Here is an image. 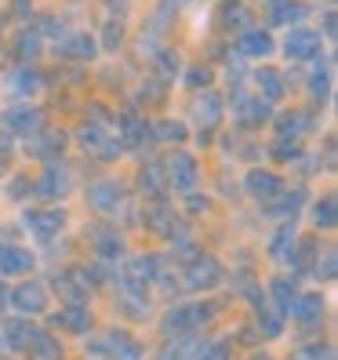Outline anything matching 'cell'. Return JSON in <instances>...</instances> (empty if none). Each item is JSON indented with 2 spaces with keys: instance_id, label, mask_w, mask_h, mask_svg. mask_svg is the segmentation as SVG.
<instances>
[{
  "instance_id": "6da1fadb",
  "label": "cell",
  "mask_w": 338,
  "mask_h": 360,
  "mask_svg": "<svg viewBox=\"0 0 338 360\" xmlns=\"http://www.w3.org/2000/svg\"><path fill=\"white\" fill-rule=\"evenodd\" d=\"M207 321H211V306H178L164 316V331L167 335H189Z\"/></svg>"
},
{
  "instance_id": "7a4b0ae2",
  "label": "cell",
  "mask_w": 338,
  "mask_h": 360,
  "mask_svg": "<svg viewBox=\"0 0 338 360\" xmlns=\"http://www.w3.org/2000/svg\"><path fill=\"white\" fill-rule=\"evenodd\" d=\"M37 193L44 197V200H55V197H66L70 193V172L62 167L58 160H51L44 167V179L37 182Z\"/></svg>"
},
{
  "instance_id": "3957f363",
  "label": "cell",
  "mask_w": 338,
  "mask_h": 360,
  "mask_svg": "<svg viewBox=\"0 0 338 360\" xmlns=\"http://www.w3.org/2000/svg\"><path fill=\"white\" fill-rule=\"evenodd\" d=\"M222 281V266L215 262V259H197L193 266L186 269V284L193 288V291H204V288H215Z\"/></svg>"
},
{
  "instance_id": "277c9868",
  "label": "cell",
  "mask_w": 338,
  "mask_h": 360,
  "mask_svg": "<svg viewBox=\"0 0 338 360\" xmlns=\"http://www.w3.org/2000/svg\"><path fill=\"white\" fill-rule=\"evenodd\" d=\"M11 302H15L18 313H40V309H48V291H44V284L26 281L22 288L11 295Z\"/></svg>"
},
{
  "instance_id": "5b68a950",
  "label": "cell",
  "mask_w": 338,
  "mask_h": 360,
  "mask_svg": "<svg viewBox=\"0 0 338 360\" xmlns=\"http://www.w3.org/2000/svg\"><path fill=\"white\" fill-rule=\"evenodd\" d=\"M4 124L15 135H33L40 124H44V117H40V110H33V105H18V110L4 113Z\"/></svg>"
},
{
  "instance_id": "8992f818",
  "label": "cell",
  "mask_w": 338,
  "mask_h": 360,
  "mask_svg": "<svg viewBox=\"0 0 338 360\" xmlns=\"http://www.w3.org/2000/svg\"><path fill=\"white\" fill-rule=\"evenodd\" d=\"M291 316L299 324H306V328H316L324 321V299H320V295H302V299H294Z\"/></svg>"
},
{
  "instance_id": "52a82bcc",
  "label": "cell",
  "mask_w": 338,
  "mask_h": 360,
  "mask_svg": "<svg viewBox=\"0 0 338 360\" xmlns=\"http://www.w3.org/2000/svg\"><path fill=\"white\" fill-rule=\"evenodd\" d=\"M247 193L259 197V200H273V197L284 193V182L273 175V172H251L247 175Z\"/></svg>"
},
{
  "instance_id": "ba28073f",
  "label": "cell",
  "mask_w": 338,
  "mask_h": 360,
  "mask_svg": "<svg viewBox=\"0 0 338 360\" xmlns=\"http://www.w3.org/2000/svg\"><path fill=\"white\" fill-rule=\"evenodd\" d=\"M167 179H171L182 193H189V189L197 186V164L189 157H171L167 160Z\"/></svg>"
},
{
  "instance_id": "9c48e42d",
  "label": "cell",
  "mask_w": 338,
  "mask_h": 360,
  "mask_svg": "<svg viewBox=\"0 0 338 360\" xmlns=\"http://www.w3.org/2000/svg\"><path fill=\"white\" fill-rule=\"evenodd\" d=\"M62 222H66V215H62V211H30L26 215V226L37 233V237H55V233L62 229Z\"/></svg>"
},
{
  "instance_id": "30bf717a",
  "label": "cell",
  "mask_w": 338,
  "mask_h": 360,
  "mask_svg": "<svg viewBox=\"0 0 338 360\" xmlns=\"http://www.w3.org/2000/svg\"><path fill=\"white\" fill-rule=\"evenodd\" d=\"M287 58H313L316 51H320V37L316 33H309V30H294L291 37H287Z\"/></svg>"
},
{
  "instance_id": "8fae6325",
  "label": "cell",
  "mask_w": 338,
  "mask_h": 360,
  "mask_svg": "<svg viewBox=\"0 0 338 360\" xmlns=\"http://www.w3.org/2000/svg\"><path fill=\"white\" fill-rule=\"evenodd\" d=\"M30 266H33V255L30 251H22V248H0V273H30Z\"/></svg>"
},
{
  "instance_id": "7c38bea8",
  "label": "cell",
  "mask_w": 338,
  "mask_h": 360,
  "mask_svg": "<svg viewBox=\"0 0 338 360\" xmlns=\"http://www.w3.org/2000/svg\"><path fill=\"white\" fill-rule=\"evenodd\" d=\"M88 204L98 207V211H113L120 204V186L117 182H98L91 193H88Z\"/></svg>"
},
{
  "instance_id": "4fadbf2b",
  "label": "cell",
  "mask_w": 338,
  "mask_h": 360,
  "mask_svg": "<svg viewBox=\"0 0 338 360\" xmlns=\"http://www.w3.org/2000/svg\"><path fill=\"white\" fill-rule=\"evenodd\" d=\"M200 349L204 346H193V338H189V335H178L175 342L160 353V360H200Z\"/></svg>"
},
{
  "instance_id": "5bb4252c",
  "label": "cell",
  "mask_w": 338,
  "mask_h": 360,
  "mask_svg": "<svg viewBox=\"0 0 338 360\" xmlns=\"http://www.w3.org/2000/svg\"><path fill=\"white\" fill-rule=\"evenodd\" d=\"M0 335H4V349H26L33 342V331L26 324H18V321L4 324V328H0Z\"/></svg>"
},
{
  "instance_id": "9a60e30c",
  "label": "cell",
  "mask_w": 338,
  "mask_h": 360,
  "mask_svg": "<svg viewBox=\"0 0 338 360\" xmlns=\"http://www.w3.org/2000/svg\"><path fill=\"white\" fill-rule=\"evenodd\" d=\"M91 240H95V248H98V255H105V259H113V255H120V237H117V229H105V226H98L95 233H91Z\"/></svg>"
},
{
  "instance_id": "2e32d148",
  "label": "cell",
  "mask_w": 338,
  "mask_h": 360,
  "mask_svg": "<svg viewBox=\"0 0 338 360\" xmlns=\"http://www.w3.org/2000/svg\"><path fill=\"white\" fill-rule=\"evenodd\" d=\"M240 51L244 55H269L273 51V37L262 33V30H247L244 40H240Z\"/></svg>"
},
{
  "instance_id": "e0dca14e",
  "label": "cell",
  "mask_w": 338,
  "mask_h": 360,
  "mask_svg": "<svg viewBox=\"0 0 338 360\" xmlns=\"http://www.w3.org/2000/svg\"><path fill=\"white\" fill-rule=\"evenodd\" d=\"M58 324H66L70 331L84 335V331H88V324H91V316H88V309H84V306H66V309L58 313Z\"/></svg>"
},
{
  "instance_id": "ac0fdd59",
  "label": "cell",
  "mask_w": 338,
  "mask_h": 360,
  "mask_svg": "<svg viewBox=\"0 0 338 360\" xmlns=\"http://www.w3.org/2000/svg\"><path fill=\"white\" fill-rule=\"evenodd\" d=\"M291 15H306V8L302 4H291V0H273L269 4V22L273 26H280V22H291Z\"/></svg>"
},
{
  "instance_id": "d6986e66",
  "label": "cell",
  "mask_w": 338,
  "mask_h": 360,
  "mask_svg": "<svg viewBox=\"0 0 338 360\" xmlns=\"http://www.w3.org/2000/svg\"><path fill=\"white\" fill-rule=\"evenodd\" d=\"M273 299H277V313H291V306H294V281H273Z\"/></svg>"
},
{
  "instance_id": "ffe728a7",
  "label": "cell",
  "mask_w": 338,
  "mask_h": 360,
  "mask_svg": "<svg viewBox=\"0 0 338 360\" xmlns=\"http://www.w3.org/2000/svg\"><path fill=\"white\" fill-rule=\"evenodd\" d=\"M219 117H222V110H219V98H215V95H207V98L197 105V120L204 124V128H215Z\"/></svg>"
},
{
  "instance_id": "44dd1931",
  "label": "cell",
  "mask_w": 338,
  "mask_h": 360,
  "mask_svg": "<svg viewBox=\"0 0 338 360\" xmlns=\"http://www.w3.org/2000/svg\"><path fill=\"white\" fill-rule=\"evenodd\" d=\"M313 219H316V226L320 229H334V197H324L320 204H316V211H313Z\"/></svg>"
},
{
  "instance_id": "7402d4cb",
  "label": "cell",
  "mask_w": 338,
  "mask_h": 360,
  "mask_svg": "<svg viewBox=\"0 0 338 360\" xmlns=\"http://www.w3.org/2000/svg\"><path fill=\"white\" fill-rule=\"evenodd\" d=\"M294 244V229L291 226H284L277 237H273V244H269V251H273V259H287V248Z\"/></svg>"
},
{
  "instance_id": "603a6c76",
  "label": "cell",
  "mask_w": 338,
  "mask_h": 360,
  "mask_svg": "<svg viewBox=\"0 0 338 360\" xmlns=\"http://www.w3.org/2000/svg\"><path fill=\"white\" fill-rule=\"evenodd\" d=\"M259 324H262V331H266L269 338H280V328H284L280 316H273V309L262 306V302H259Z\"/></svg>"
},
{
  "instance_id": "cb8c5ba5",
  "label": "cell",
  "mask_w": 338,
  "mask_h": 360,
  "mask_svg": "<svg viewBox=\"0 0 338 360\" xmlns=\"http://www.w3.org/2000/svg\"><path fill=\"white\" fill-rule=\"evenodd\" d=\"M30 349L40 356V360H55L58 356V346L51 342V338L48 335H33V342H30Z\"/></svg>"
},
{
  "instance_id": "d4e9b609",
  "label": "cell",
  "mask_w": 338,
  "mask_h": 360,
  "mask_svg": "<svg viewBox=\"0 0 338 360\" xmlns=\"http://www.w3.org/2000/svg\"><path fill=\"white\" fill-rule=\"evenodd\" d=\"M120 124H124V131H128V135H124L128 142H142V139H145V124H142L135 113H128V117H124Z\"/></svg>"
},
{
  "instance_id": "484cf974",
  "label": "cell",
  "mask_w": 338,
  "mask_h": 360,
  "mask_svg": "<svg viewBox=\"0 0 338 360\" xmlns=\"http://www.w3.org/2000/svg\"><path fill=\"white\" fill-rule=\"evenodd\" d=\"M70 51H73L77 58H91V55H95V40H91V37H73V40H70Z\"/></svg>"
},
{
  "instance_id": "4316f807",
  "label": "cell",
  "mask_w": 338,
  "mask_h": 360,
  "mask_svg": "<svg viewBox=\"0 0 338 360\" xmlns=\"http://www.w3.org/2000/svg\"><path fill=\"white\" fill-rule=\"evenodd\" d=\"M299 204H302V193H291V197H284V204H277V207H273V215H291L294 219V211H299Z\"/></svg>"
},
{
  "instance_id": "83f0119b",
  "label": "cell",
  "mask_w": 338,
  "mask_h": 360,
  "mask_svg": "<svg viewBox=\"0 0 338 360\" xmlns=\"http://www.w3.org/2000/svg\"><path fill=\"white\" fill-rule=\"evenodd\" d=\"M294 360H334V353H331V346H309V349H302V353H294Z\"/></svg>"
},
{
  "instance_id": "f1b7e54d",
  "label": "cell",
  "mask_w": 338,
  "mask_h": 360,
  "mask_svg": "<svg viewBox=\"0 0 338 360\" xmlns=\"http://www.w3.org/2000/svg\"><path fill=\"white\" fill-rule=\"evenodd\" d=\"M259 88H266V91H269V98H277V95H280L277 73H269V70H266V73H259Z\"/></svg>"
},
{
  "instance_id": "f546056e",
  "label": "cell",
  "mask_w": 338,
  "mask_h": 360,
  "mask_svg": "<svg viewBox=\"0 0 338 360\" xmlns=\"http://www.w3.org/2000/svg\"><path fill=\"white\" fill-rule=\"evenodd\" d=\"M316 277L334 281V251H324V266H316Z\"/></svg>"
},
{
  "instance_id": "4dcf8cb0",
  "label": "cell",
  "mask_w": 338,
  "mask_h": 360,
  "mask_svg": "<svg viewBox=\"0 0 338 360\" xmlns=\"http://www.w3.org/2000/svg\"><path fill=\"white\" fill-rule=\"evenodd\" d=\"M142 189H150V193H160V167H150V172L142 175Z\"/></svg>"
},
{
  "instance_id": "1f68e13d",
  "label": "cell",
  "mask_w": 338,
  "mask_h": 360,
  "mask_svg": "<svg viewBox=\"0 0 338 360\" xmlns=\"http://www.w3.org/2000/svg\"><path fill=\"white\" fill-rule=\"evenodd\" d=\"M306 124H309V120H306V117H299V113H294L291 120H284V139H291L294 131H302V128H306Z\"/></svg>"
},
{
  "instance_id": "d6a6232c",
  "label": "cell",
  "mask_w": 338,
  "mask_h": 360,
  "mask_svg": "<svg viewBox=\"0 0 338 360\" xmlns=\"http://www.w3.org/2000/svg\"><path fill=\"white\" fill-rule=\"evenodd\" d=\"M160 131H164L160 139H175V142H178V139H186V128H182V124H171V120L160 124Z\"/></svg>"
},
{
  "instance_id": "836d02e7",
  "label": "cell",
  "mask_w": 338,
  "mask_h": 360,
  "mask_svg": "<svg viewBox=\"0 0 338 360\" xmlns=\"http://www.w3.org/2000/svg\"><path fill=\"white\" fill-rule=\"evenodd\" d=\"M251 105H255V110H251V113H247V117H251V120H255V124H259V120H266V117H269V102H262V98H259V102H251Z\"/></svg>"
}]
</instances>
